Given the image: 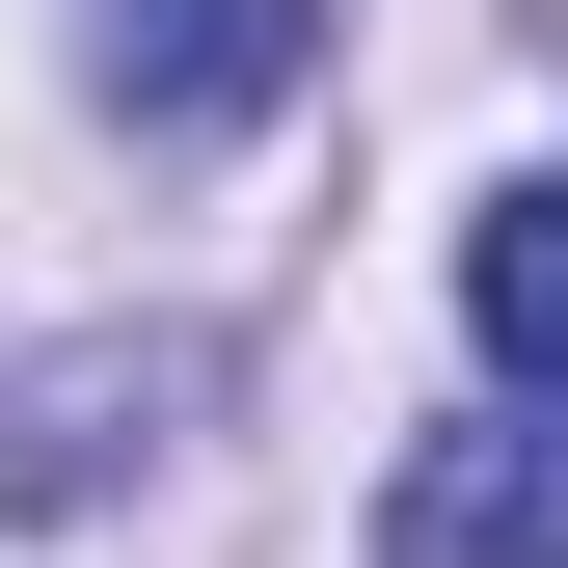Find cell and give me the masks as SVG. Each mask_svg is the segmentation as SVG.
<instances>
[{
  "instance_id": "1",
  "label": "cell",
  "mask_w": 568,
  "mask_h": 568,
  "mask_svg": "<svg viewBox=\"0 0 568 568\" xmlns=\"http://www.w3.org/2000/svg\"><path fill=\"white\" fill-rule=\"evenodd\" d=\"M298 54H325V0H82V82L135 135H244V109H298Z\"/></svg>"
},
{
  "instance_id": "2",
  "label": "cell",
  "mask_w": 568,
  "mask_h": 568,
  "mask_svg": "<svg viewBox=\"0 0 568 568\" xmlns=\"http://www.w3.org/2000/svg\"><path fill=\"white\" fill-rule=\"evenodd\" d=\"M379 568H568V434L541 406H460V434L379 487Z\"/></svg>"
},
{
  "instance_id": "3",
  "label": "cell",
  "mask_w": 568,
  "mask_h": 568,
  "mask_svg": "<svg viewBox=\"0 0 568 568\" xmlns=\"http://www.w3.org/2000/svg\"><path fill=\"white\" fill-rule=\"evenodd\" d=\"M460 325H487V406L568 379V190H487L460 217Z\"/></svg>"
}]
</instances>
